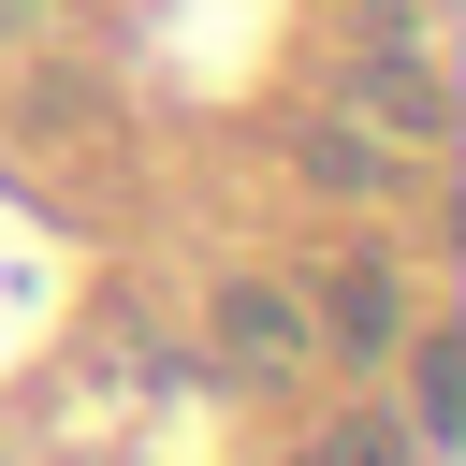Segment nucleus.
Returning a JSON list of instances; mask_svg holds the SVG:
<instances>
[{
    "label": "nucleus",
    "mask_w": 466,
    "mask_h": 466,
    "mask_svg": "<svg viewBox=\"0 0 466 466\" xmlns=\"http://www.w3.org/2000/svg\"><path fill=\"white\" fill-rule=\"evenodd\" d=\"M393 320H408L393 262H335V277H320V335H350V350H393Z\"/></svg>",
    "instance_id": "f257e3e1"
},
{
    "label": "nucleus",
    "mask_w": 466,
    "mask_h": 466,
    "mask_svg": "<svg viewBox=\"0 0 466 466\" xmlns=\"http://www.w3.org/2000/svg\"><path fill=\"white\" fill-rule=\"evenodd\" d=\"M218 350H248V364H306V320H291L262 277H233V291H218Z\"/></svg>",
    "instance_id": "f03ea898"
},
{
    "label": "nucleus",
    "mask_w": 466,
    "mask_h": 466,
    "mask_svg": "<svg viewBox=\"0 0 466 466\" xmlns=\"http://www.w3.org/2000/svg\"><path fill=\"white\" fill-rule=\"evenodd\" d=\"M364 102H379V116H393V131H408V146H437V116H451V102H437V73H422V58H379V73H364Z\"/></svg>",
    "instance_id": "7ed1b4c3"
},
{
    "label": "nucleus",
    "mask_w": 466,
    "mask_h": 466,
    "mask_svg": "<svg viewBox=\"0 0 466 466\" xmlns=\"http://www.w3.org/2000/svg\"><path fill=\"white\" fill-rule=\"evenodd\" d=\"M451 393H466V350L422 335V350H408V437H451Z\"/></svg>",
    "instance_id": "20e7f679"
},
{
    "label": "nucleus",
    "mask_w": 466,
    "mask_h": 466,
    "mask_svg": "<svg viewBox=\"0 0 466 466\" xmlns=\"http://www.w3.org/2000/svg\"><path fill=\"white\" fill-rule=\"evenodd\" d=\"M15 15H29V0H0V29H15Z\"/></svg>",
    "instance_id": "39448f33"
}]
</instances>
